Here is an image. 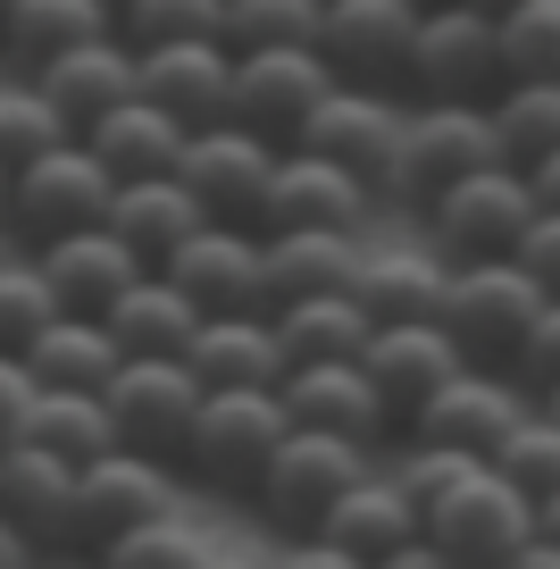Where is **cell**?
<instances>
[{
    "mask_svg": "<svg viewBox=\"0 0 560 569\" xmlns=\"http://www.w3.org/2000/svg\"><path fill=\"white\" fill-rule=\"evenodd\" d=\"M377 569H460V561L436 545V536H410V545H402V552H386Z\"/></svg>",
    "mask_w": 560,
    "mask_h": 569,
    "instance_id": "c3c4849f",
    "label": "cell"
},
{
    "mask_svg": "<svg viewBox=\"0 0 560 569\" xmlns=\"http://www.w3.org/2000/svg\"><path fill=\"white\" fill-rule=\"evenodd\" d=\"M377 469V445H360V436H334V427H293L277 445V461H268L260 478V519L284 536H318L327 528V511L351 495V486Z\"/></svg>",
    "mask_w": 560,
    "mask_h": 569,
    "instance_id": "3957f363",
    "label": "cell"
},
{
    "mask_svg": "<svg viewBox=\"0 0 560 569\" xmlns=\"http://www.w3.org/2000/svg\"><path fill=\"white\" fill-rule=\"evenodd\" d=\"M427 9L419 0H327V42L343 84H377V92H410V51H419Z\"/></svg>",
    "mask_w": 560,
    "mask_h": 569,
    "instance_id": "5bb4252c",
    "label": "cell"
},
{
    "mask_svg": "<svg viewBox=\"0 0 560 569\" xmlns=\"http://www.w3.org/2000/svg\"><path fill=\"white\" fill-rule=\"evenodd\" d=\"M419 9H452V0H419Z\"/></svg>",
    "mask_w": 560,
    "mask_h": 569,
    "instance_id": "11a10c76",
    "label": "cell"
},
{
    "mask_svg": "<svg viewBox=\"0 0 560 569\" xmlns=\"http://www.w3.org/2000/svg\"><path fill=\"white\" fill-rule=\"evenodd\" d=\"M118 9L101 0H9V76H42L51 59H68L76 42L109 34Z\"/></svg>",
    "mask_w": 560,
    "mask_h": 569,
    "instance_id": "4dcf8cb0",
    "label": "cell"
},
{
    "mask_svg": "<svg viewBox=\"0 0 560 569\" xmlns=\"http://www.w3.org/2000/svg\"><path fill=\"white\" fill-rule=\"evenodd\" d=\"M284 436H293L284 386H210V402L193 419V445H184V469L210 495H260Z\"/></svg>",
    "mask_w": 560,
    "mask_h": 569,
    "instance_id": "7a4b0ae2",
    "label": "cell"
},
{
    "mask_svg": "<svg viewBox=\"0 0 560 569\" xmlns=\"http://www.w3.org/2000/svg\"><path fill=\"white\" fill-rule=\"evenodd\" d=\"M101 9H118V18H126V0H101Z\"/></svg>",
    "mask_w": 560,
    "mask_h": 569,
    "instance_id": "9f6ffc18",
    "label": "cell"
},
{
    "mask_svg": "<svg viewBox=\"0 0 560 569\" xmlns=\"http://www.w3.org/2000/svg\"><path fill=\"white\" fill-rule=\"evenodd\" d=\"M84 142L118 168V184H134V177H176L184 151H193V126L176 118V109H159L151 92H134V101L109 109L101 126H84Z\"/></svg>",
    "mask_w": 560,
    "mask_h": 569,
    "instance_id": "4316f807",
    "label": "cell"
},
{
    "mask_svg": "<svg viewBox=\"0 0 560 569\" xmlns=\"http://www.w3.org/2000/svg\"><path fill=\"white\" fill-rule=\"evenodd\" d=\"M502 51H510V76H552L560 84V0H519L502 18Z\"/></svg>",
    "mask_w": 560,
    "mask_h": 569,
    "instance_id": "b9f144b4",
    "label": "cell"
},
{
    "mask_svg": "<svg viewBox=\"0 0 560 569\" xmlns=\"http://www.w3.org/2000/svg\"><path fill=\"white\" fill-rule=\"evenodd\" d=\"M510 84V51H502V18L452 0L427 9L419 51H410V101H493Z\"/></svg>",
    "mask_w": 560,
    "mask_h": 569,
    "instance_id": "ba28073f",
    "label": "cell"
},
{
    "mask_svg": "<svg viewBox=\"0 0 560 569\" xmlns=\"http://www.w3.org/2000/svg\"><path fill=\"white\" fill-rule=\"evenodd\" d=\"M277 327H284V343H293V360H360L368 343H377V310L360 302V284H351V293L284 302Z\"/></svg>",
    "mask_w": 560,
    "mask_h": 569,
    "instance_id": "d6a6232c",
    "label": "cell"
},
{
    "mask_svg": "<svg viewBox=\"0 0 560 569\" xmlns=\"http://www.w3.org/2000/svg\"><path fill=\"white\" fill-rule=\"evenodd\" d=\"M92 569H210V545H201V528L193 519H151V528H134V536H118V545L101 552Z\"/></svg>",
    "mask_w": 560,
    "mask_h": 569,
    "instance_id": "ab89813d",
    "label": "cell"
},
{
    "mask_svg": "<svg viewBox=\"0 0 560 569\" xmlns=\"http://www.w3.org/2000/svg\"><path fill=\"white\" fill-rule=\"evenodd\" d=\"M502 569H560V545H552V536H536V545H519Z\"/></svg>",
    "mask_w": 560,
    "mask_h": 569,
    "instance_id": "f907efd6",
    "label": "cell"
},
{
    "mask_svg": "<svg viewBox=\"0 0 560 569\" xmlns=\"http://www.w3.org/2000/svg\"><path fill=\"white\" fill-rule=\"evenodd\" d=\"M201 402H210V377H201L193 360H176V352H134L109 377V410H118L126 445L159 452V461H184Z\"/></svg>",
    "mask_w": 560,
    "mask_h": 569,
    "instance_id": "30bf717a",
    "label": "cell"
},
{
    "mask_svg": "<svg viewBox=\"0 0 560 569\" xmlns=\"http://www.w3.org/2000/svg\"><path fill=\"white\" fill-rule=\"evenodd\" d=\"M109 201H118V168H109L84 134H76L68 151H51V160H34V168H9V234H18L26 251H42L51 234L101 227Z\"/></svg>",
    "mask_w": 560,
    "mask_h": 569,
    "instance_id": "8992f818",
    "label": "cell"
},
{
    "mask_svg": "<svg viewBox=\"0 0 560 569\" xmlns=\"http://www.w3.org/2000/svg\"><path fill=\"white\" fill-rule=\"evenodd\" d=\"M527 184H536V201H543V210H560V151L527 168Z\"/></svg>",
    "mask_w": 560,
    "mask_h": 569,
    "instance_id": "681fc988",
    "label": "cell"
},
{
    "mask_svg": "<svg viewBox=\"0 0 560 569\" xmlns=\"http://www.w3.org/2000/svg\"><path fill=\"white\" fill-rule=\"evenodd\" d=\"M502 160V126H493V101H410L402 118V151H393V177H386V201L402 210H436L460 177Z\"/></svg>",
    "mask_w": 560,
    "mask_h": 569,
    "instance_id": "6da1fadb",
    "label": "cell"
},
{
    "mask_svg": "<svg viewBox=\"0 0 560 569\" xmlns=\"http://www.w3.org/2000/svg\"><path fill=\"white\" fill-rule=\"evenodd\" d=\"M168 511H176V478H168V461H159V452L118 445V452H101V461H84V469H76L68 552L101 561V552L118 545V536L151 528V519H168Z\"/></svg>",
    "mask_w": 560,
    "mask_h": 569,
    "instance_id": "52a82bcc",
    "label": "cell"
},
{
    "mask_svg": "<svg viewBox=\"0 0 560 569\" xmlns=\"http://www.w3.org/2000/svg\"><path fill=\"white\" fill-rule=\"evenodd\" d=\"M493 461H502V469H510V478H519L536 502H543V495H560V419L536 402L519 427H510V445L493 452Z\"/></svg>",
    "mask_w": 560,
    "mask_h": 569,
    "instance_id": "60d3db41",
    "label": "cell"
},
{
    "mask_svg": "<svg viewBox=\"0 0 560 569\" xmlns=\"http://www.w3.org/2000/svg\"><path fill=\"white\" fill-rule=\"evenodd\" d=\"M360 360H368V377L386 386V402L402 410V427H410L460 369H469V343H460L443 319H402V327H377V343H368Z\"/></svg>",
    "mask_w": 560,
    "mask_h": 569,
    "instance_id": "ffe728a7",
    "label": "cell"
},
{
    "mask_svg": "<svg viewBox=\"0 0 560 569\" xmlns=\"http://www.w3.org/2000/svg\"><path fill=\"white\" fill-rule=\"evenodd\" d=\"M469 469H477V452H460V445H419V436H402V452H393V478L419 495V511H436Z\"/></svg>",
    "mask_w": 560,
    "mask_h": 569,
    "instance_id": "7bdbcfd3",
    "label": "cell"
},
{
    "mask_svg": "<svg viewBox=\"0 0 560 569\" xmlns=\"http://www.w3.org/2000/svg\"><path fill=\"white\" fill-rule=\"evenodd\" d=\"M536 402H543V393L527 386L519 369L469 360V369H460L452 386H443L436 402H427L419 419L402 427V436H419V445H460V452H477V461H493V452L510 445V427H519Z\"/></svg>",
    "mask_w": 560,
    "mask_h": 569,
    "instance_id": "8fae6325",
    "label": "cell"
},
{
    "mask_svg": "<svg viewBox=\"0 0 560 569\" xmlns=\"http://www.w3.org/2000/svg\"><path fill=\"white\" fill-rule=\"evenodd\" d=\"M76 134H84V126L51 101V84L9 76V92H0V168H34V160H51V151H68Z\"/></svg>",
    "mask_w": 560,
    "mask_h": 569,
    "instance_id": "836d02e7",
    "label": "cell"
},
{
    "mask_svg": "<svg viewBox=\"0 0 560 569\" xmlns=\"http://www.w3.org/2000/svg\"><path fill=\"white\" fill-rule=\"evenodd\" d=\"M536 519H543V536L560 545V495H543V502H536Z\"/></svg>",
    "mask_w": 560,
    "mask_h": 569,
    "instance_id": "816d5d0a",
    "label": "cell"
},
{
    "mask_svg": "<svg viewBox=\"0 0 560 569\" xmlns=\"http://www.w3.org/2000/svg\"><path fill=\"white\" fill-rule=\"evenodd\" d=\"M360 268H368V243L351 227H284L268 234V302L284 310V302H310V293H351Z\"/></svg>",
    "mask_w": 560,
    "mask_h": 569,
    "instance_id": "603a6c76",
    "label": "cell"
},
{
    "mask_svg": "<svg viewBox=\"0 0 560 569\" xmlns=\"http://www.w3.org/2000/svg\"><path fill=\"white\" fill-rule=\"evenodd\" d=\"M360 302L377 310V327L443 319V302H452V260H443L436 243H386V251H368Z\"/></svg>",
    "mask_w": 560,
    "mask_h": 569,
    "instance_id": "83f0119b",
    "label": "cell"
},
{
    "mask_svg": "<svg viewBox=\"0 0 560 569\" xmlns=\"http://www.w3.org/2000/svg\"><path fill=\"white\" fill-rule=\"evenodd\" d=\"M318 536L351 545L360 561H386V552H402L410 536H427V511H419V495H410L393 469H368V478L327 511V528H318Z\"/></svg>",
    "mask_w": 560,
    "mask_h": 569,
    "instance_id": "f1b7e54d",
    "label": "cell"
},
{
    "mask_svg": "<svg viewBox=\"0 0 560 569\" xmlns=\"http://www.w3.org/2000/svg\"><path fill=\"white\" fill-rule=\"evenodd\" d=\"M402 118H410V92H377V84H334V101L310 118V151L360 168V177L386 184L393 177V151H402Z\"/></svg>",
    "mask_w": 560,
    "mask_h": 569,
    "instance_id": "7402d4cb",
    "label": "cell"
},
{
    "mask_svg": "<svg viewBox=\"0 0 560 569\" xmlns=\"http://www.w3.org/2000/svg\"><path fill=\"white\" fill-rule=\"evenodd\" d=\"M227 42H234V51L327 42V0H227Z\"/></svg>",
    "mask_w": 560,
    "mask_h": 569,
    "instance_id": "74e56055",
    "label": "cell"
},
{
    "mask_svg": "<svg viewBox=\"0 0 560 569\" xmlns=\"http://www.w3.org/2000/svg\"><path fill=\"white\" fill-rule=\"evenodd\" d=\"M543 410H552V419H560V386H552V393H543Z\"/></svg>",
    "mask_w": 560,
    "mask_h": 569,
    "instance_id": "db71d44e",
    "label": "cell"
},
{
    "mask_svg": "<svg viewBox=\"0 0 560 569\" xmlns=\"http://www.w3.org/2000/svg\"><path fill=\"white\" fill-rule=\"evenodd\" d=\"M193 369L210 386H284L293 377V343H284L277 310H218L193 336Z\"/></svg>",
    "mask_w": 560,
    "mask_h": 569,
    "instance_id": "d4e9b609",
    "label": "cell"
},
{
    "mask_svg": "<svg viewBox=\"0 0 560 569\" xmlns=\"http://www.w3.org/2000/svg\"><path fill=\"white\" fill-rule=\"evenodd\" d=\"M284 402H293V427H334V436H360V445H386L402 427V410L368 377V360H293Z\"/></svg>",
    "mask_w": 560,
    "mask_h": 569,
    "instance_id": "e0dca14e",
    "label": "cell"
},
{
    "mask_svg": "<svg viewBox=\"0 0 560 569\" xmlns=\"http://www.w3.org/2000/svg\"><path fill=\"white\" fill-rule=\"evenodd\" d=\"M42 268H51V284H59V302L68 310H84V319H109V310L134 293L142 277H151V260H142L134 243H126L118 227H76V234H51V243L34 251Z\"/></svg>",
    "mask_w": 560,
    "mask_h": 569,
    "instance_id": "ac0fdd59",
    "label": "cell"
},
{
    "mask_svg": "<svg viewBox=\"0 0 560 569\" xmlns=\"http://www.w3.org/2000/svg\"><path fill=\"white\" fill-rule=\"evenodd\" d=\"M493 126H502V160L510 168H536L560 151V84L552 76H510L493 92Z\"/></svg>",
    "mask_w": 560,
    "mask_h": 569,
    "instance_id": "d590c367",
    "label": "cell"
},
{
    "mask_svg": "<svg viewBox=\"0 0 560 569\" xmlns=\"http://www.w3.org/2000/svg\"><path fill=\"white\" fill-rule=\"evenodd\" d=\"M118 34L134 51H168V42H210L227 34V0H126Z\"/></svg>",
    "mask_w": 560,
    "mask_h": 569,
    "instance_id": "f35d334b",
    "label": "cell"
},
{
    "mask_svg": "<svg viewBox=\"0 0 560 569\" xmlns=\"http://www.w3.org/2000/svg\"><path fill=\"white\" fill-rule=\"evenodd\" d=\"M59 319H68V302H59L51 268L18 243V260H9V277H0V352H34Z\"/></svg>",
    "mask_w": 560,
    "mask_h": 569,
    "instance_id": "8d00e7d4",
    "label": "cell"
},
{
    "mask_svg": "<svg viewBox=\"0 0 560 569\" xmlns=\"http://www.w3.org/2000/svg\"><path fill=\"white\" fill-rule=\"evenodd\" d=\"M201 319L210 310L184 293V284L168 277V268H151V277L126 293L118 310H109V327H118V343H126V360L134 352H176V360H193V336H201Z\"/></svg>",
    "mask_w": 560,
    "mask_h": 569,
    "instance_id": "f546056e",
    "label": "cell"
},
{
    "mask_svg": "<svg viewBox=\"0 0 560 569\" xmlns=\"http://www.w3.org/2000/svg\"><path fill=\"white\" fill-rule=\"evenodd\" d=\"M519 260L536 268V284L560 302V210H543L536 227H527V243H519Z\"/></svg>",
    "mask_w": 560,
    "mask_h": 569,
    "instance_id": "bcb514c9",
    "label": "cell"
},
{
    "mask_svg": "<svg viewBox=\"0 0 560 569\" xmlns=\"http://www.w3.org/2000/svg\"><path fill=\"white\" fill-rule=\"evenodd\" d=\"M34 445H51L68 469H84V461H101V452L126 445V427H118V410H109V393L51 386L42 393V419H34Z\"/></svg>",
    "mask_w": 560,
    "mask_h": 569,
    "instance_id": "e575fe53",
    "label": "cell"
},
{
    "mask_svg": "<svg viewBox=\"0 0 560 569\" xmlns=\"http://www.w3.org/2000/svg\"><path fill=\"white\" fill-rule=\"evenodd\" d=\"M34 84H51V101L68 109L76 126H101L109 109H126L142 92V51L109 26V34H92V42H76L68 59H51V68L34 76Z\"/></svg>",
    "mask_w": 560,
    "mask_h": 569,
    "instance_id": "cb8c5ba5",
    "label": "cell"
},
{
    "mask_svg": "<svg viewBox=\"0 0 560 569\" xmlns=\"http://www.w3.org/2000/svg\"><path fill=\"white\" fill-rule=\"evenodd\" d=\"M168 277L193 293L201 310H277L268 302V234L243 227V218H210L193 243L168 260Z\"/></svg>",
    "mask_w": 560,
    "mask_h": 569,
    "instance_id": "2e32d148",
    "label": "cell"
},
{
    "mask_svg": "<svg viewBox=\"0 0 560 569\" xmlns=\"http://www.w3.org/2000/svg\"><path fill=\"white\" fill-rule=\"evenodd\" d=\"M477 9H493V18H510V9H519V0H477Z\"/></svg>",
    "mask_w": 560,
    "mask_h": 569,
    "instance_id": "f5cc1de1",
    "label": "cell"
},
{
    "mask_svg": "<svg viewBox=\"0 0 560 569\" xmlns=\"http://www.w3.org/2000/svg\"><path fill=\"white\" fill-rule=\"evenodd\" d=\"M334 59L318 51V42H293V51H243V76H234V118L260 126V134H277L284 151H293L301 134H310V118L334 101Z\"/></svg>",
    "mask_w": 560,
    "mask_h": 569,
    "instance_id": "7c38bea8",
    "label": "cell"
},
{
    "mask_svg": "<svg viewBox=\"0 0 560 569\" xmlns=\"http://www.w3.org/2000/svg\"><path fill=\"white\" fill-rule=\"evenodd\" d=\"M26 369L42 377V386H76V393H109V377L126 369V343L109 319H84V310H68V319L51 327V336L34 343V352H18Z\"/></svg>",
    "mask_w": 560,
    "mask_h": 569,
    "instance_id": "1f68e13d",
    "label": "cell"
},
{
    "mask_svg": "<svg viewBox=\"0 0 560 569\" xmlns=\"http://www.w3.org/2000/svg\"><path fill=\"white\" fill-rule=\"evenodd\" d=\"M42 377L26 369L18 352H0V445H34V419H42Z\"/></svg>",
    "mask_w": 560,
    "mask_h": 569,
    "instance_id": "ee69618b",
    "label": "cell"
},
{
    "mask_svg": "<svg viewBox=\"0 0 560 569\" xmlns=\"http://www.w3.org/2000/svg\"><path fill=\"white\" fill-rule=\"evenodd\" d=\"M234 76H243V51H234L227 34L142 51V92H151L159 109H176L193 134H201V126H227V118H234Z\"/></svg>",
    "mask_w": 560,
    "mask_h": 569,
    "instance_id": "44dd1931",
    "label": "cell"
},
{
    "mask_svg": "<svg viewBox=\"0 0 560 569\" xmlns=\"http://www.w3.org/2000/svg\"><path fill=\"white\" fill-rule=\"evenodd\" d=\"M210 569H227V561H210Z\"/></svg>",
    "mask_w": 560,
    "mask_h": 569,
    "instance_id": "6f0895ef",
    "label": "cell"
},
{
    "mask_svg": "<svg viewBox=\"0 0 560 569\" xmlns=\"http://www.w3.org/2000/svg\"><path fill=\"white\" fill-rule=\"evenodd\" d=\"M377 210H386V184H377V177H360V168H343V160H327V151H310V142H293V151L277 160L268 201H260V227L268 234H284V227H351V234H360Z\"/></svg>",
    "mask_w": 560,
    "mask_h": 569,
    "instance_id": "4fadbf2b",
    "label": "cell"
},
{
    "mask_svg": "<svg viewBox=\"0 0 560 569\" xmlns=\"http://www.w3.org/2000/svg\"><path fill=\"white\" fill-rule=\"evenodd\" d=\"M277 160H284L277 134L227 118V126H201V134H193V151H184L176 177L210 201V218H243V227H260V201H268V184H277Z\"/></svg>",
    "mask_w": 560,
    "mask_h": 569,
    "instance_id": "9a60e30c",
    "label": "cell"
},
{
    "mask_svg": "<svg viewBox=\"0 0 560 569\" xmlns=\"http://www.w3.org/2000/svg\"><path fill=\"white\" fill-rule=\"evenodd\" d=\"M543 302H552V293L536 284L527 260H460L452 268V302H443V327L469 343V360L510 369L519 343H527V327L543 319Z\"/></svg>",
    "mask_w": 560,
    "mask_h": 569,
    "instance_id": "9c48e42d",
    "label": "cell"
},
{
    "mask_svg": "<svg viewBox=\"0 0 560 569\" xmlns=\"http://www.w3.org/2000/svg\"><path fill=\"white\" fill-rule=\"evenodd\" d=\"M0 519H9L18 552H68L76 469L51 445H0Z\"/></svg>",
    "mask_w": 560,
    "mask_h": 569,
    "instance_id": "d6986e66",
    "label": "cell"
},
{
    "mask_svg": "<svg viewBox=\"0 0 560 569\" xmlns=\"http://www.w3.org/2000/svg\"><path fill=\"white\" fill-rule=\"evenodd\" d=\"M427 536H436L460 569H502L519 545L543 536V519H536V495H527L502 461H477L469 478L427 511Z\"/></svg>",
    "mask_w": 560,
    "mask_h": 569,
    "instance_id": "5b68a950",
    "label": "cell"
},
{
    "mask_svg": "<svg viewBox=\"0 0 560 569\" xmlns=\"http://www.w3.org/2000/svg\"><path fill=\"white\" fill-rule=\"evenodd\" d=\"M510 369H519L536 393L560 386V302H543V319L527 327V343H519V360H510Z\"/></svg>",
    "mask_w": 560,
    "mask_h": 569,
    "instance_id": "f6af8a7d",
    "label": "cell"
},
{
    "mask_svg": "<svg viewBox=\"0 0 560 569\" xmlns=\"http://www.w3.org/2000/svg\"><path fill=\"white\" fill-rule=\"evenodd\" d=\"M536 218H543V201H536V184H527V168L493 160V168H477V177H460L452 193L427 210V243L452 268L460 260H519Z\"/></svg>",
    "mask_w": 560,
    "mask_h": 569,
    "instance_id": "277c9868",
    "label": "cell"
},
{
    "mask_svg": "<svg viewBox=\"0 0 560 569\" xmlns=\"http://www.w3.org/2000/svg\"><path fill=\"white\" fill-rule=\"evenodd\" d=\"M109 227H118L151 268H168L176 251L210 227V201H201L184 177H134V184H118V201H109Z\"/></svg>",
    "mask_w": 560,
    "mask_h": 569,
    "instance_id": "484cf974",
    "label": "cell"
},
{
    "mask_svg": "<svg viewBox=\"0 0 560 569\" xmlns=\"http://www.w3.org/2000/svg\"><path fill=\"white\" fill-rule=\"evenodd\" d=\"M277 569H377V561H360V552H351V545H334V536H293Z\"/></svg>",
    "mask_w": 560,
    "mask_h": 569,
    "instance_id": "7dc6e473",
    "label": "cell"
}]
</instances>
